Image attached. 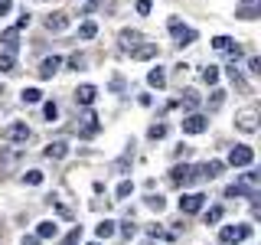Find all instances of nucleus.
<instances>
[{"mask_svg":"<svg viewBox=\"0 0 261 245\" xmlns=\"http://www.w3.org/2000/svg\"><path fill=\"white\" fill-rule=\"evenodd\" d=\"M199 180V167H190V163H176L173 170H170V183L173 186H190Z\"/></svg>","mask_w":261,"mask_h":245,"instance_id":"nucleus-1","label":"nucleus"},{"mask_svg":"<svg viewBox=\"0 0 261 245\" xmlns=\"http://www.w3.org/2000/svg\"><path fill=\"white\" fill-rule=\"evenodd\" d=\"M251 232H255L251 226H222L219 229V239H222V245H239L245 239H251Z\"/></svg>","mask_w":261,"mask_h":245,"instance_id":"nucleus-2","label":"nucleus"},{"mask_svg":"<svg viewBox=\"0 0 261 245\" xmlns=\"http://www.w3.org/2000/svg\"><path fill=\"white\" fill-rule=\"evenodd\" d=\"M170 33H173V39H176V46H190V43H196V30H190V27H183V23L176 20V16H170Z\"/></svg>","mask_w":261,"mask_h":245,"instance_id":"nucleus-3","label":"nucleus"},{"mask_svg":"<svg viewBox=\"0 0 261 245\" xmlns=\"http://www.w3.org/2000/svg\"><path fill=\"white\" fill-rule=\"evenodd\" d=\"M251 160H255V151H251L248 144H235L232 151H228V163H232V167H248Z\"/></svg>","mask_w":261,"mask_h":245,"instance_id":"nucleus-4","label":"nucleus"},{"mask_svg":"<svg viewBox=\"0 0 261 245\" xmlns=\"http://www.w3.org/2000/svg\"><path fill=\"white\" fill-rule=\"evenodd\" d=\"M235 125H239V131H245V134H255V131H258V111H251V108L239 111Z\"/></svg>","mask_w":261,"mask_h":245,"instance_id":"nucleus-5","label":"nucleus"},{"mask_svg":"<svg viewBox=\"0 0 261 245\" xmlns=\"http://www.w3.org/2000/svg\"><path fill=\"white\" fill-rule=\"evenodd\" d=\"M212 49H219V53H228L232 59H239V56H242V49H239V43H235L232 36H216V39H212Z\"/></svg>","mask_w":261,"mask_h":245,"instance_id":"nucleus-6","label":"nucleus"},{"mask_svg":"<svg viewBox=\"0 0 261 245\" xmlns=\"http://www.w3.org/2000/svg\"><path fill=\"white\" fill-rule=\"evenodd\" d=\"M206 128H209V118H202V114H186V118H183V131H186V134H202Z\"/></svg>","mask_w":261,"mask_h":245,"instance_id":"nucleus-7","label":"nucleus"},{"mask_svg":"<svg viewBox=\"0 0 261 245\" xmlns=\"http://www.w3.org/2000/svg\"><path fill=\"white\" fill-rule=\"evenodd\" d=\"M4 137H7V141H13V144H27L30 141V128L23 125V121H16V125H10V128L4 131Z\"/></svg>","mask_w":261,"mask_h":245,"instance_id":"nucleus-8","label":"nucleus"},{"mask_svg":"<svg viewBox=\"0 0 261 245\" xmlns=\"http://www.w3.org/2000/svg\"><path fill=\"white\" fill-rule=\"evenodd\" d=\"M202 203H206L202 193H183V200H179V212H199Z\"/></svg>","mask_w":261,"mask_h":245,"instance_id":"nucleus-9","label":"nucleus"},{"mask_svg":"<svg viewBox=\"0 0 261 245\" xmlns=\"http://www.w3.org/2000/svg\"><path fill=\"white\" fill-rule=\"evenodd\" d=\"M222 170H225V163H222V160H206V163L199 167V180H216L219 174H222Z\"/></svg>","mask_w":261,"mask_h":245,"instance_id":"nucleus-10","label":"nucleus"},{"mask_svg":"<svg viewBox=\"0 0 261 245\" xmlns=\"http://www.w3.org/2000/svg\"><path fill=\"white\" fill-rule=\"evenodd\" d=\"M59 65H62L59 56H49V59H43V62H39V79H53L56 72H59Z\"/></svg>","mask_w":261,"mask_h":245,"instance_id":"nucleus-11","label":"nucleus"},{"mask_svg":"<svg viewBox=\"0 0 261 245\" xmlns=\"http://www.w3.org/2000/svg\"><path fill=\"white\" fill-rule=\"evenodd\" d=\"M65 27H69V16H65L62 10H56V13H49V16H46V30H53V33H62Z\"/></svg>","mask_w":261,"mask_h":245,"instance_id":"nucleus-12","label":"nucleus"},{"mask_svg":"<svg viewBox=\"0 0 261 245\" xmlns=\"http://www.w3.org/2000/svg\"><path fill=\"white\" fill-rule=\"evenodd\" d=\"M157 56V43H137L130 49V59H153Z\"/></svg>","mask_w":261,"mask_h":245,"instance_id":"nucleus-13","label":"nucleus"},{"mask_svg":"<svg viewBox=\"0 0 261 245\" xmlns=\"http://www.w3.org/2000/svg\"><path fill=\"white\" fill-rule=\"evenodd\" d=\"M0 43L7 46V53H16V49H20V30H16V27L4 30V36H0Z\"/></svg>","mask_w":261,"mask_h":245,"instance_id":"nucleus-14","label":"nucleus"},{"mask_svg":"<svg viewBox=\"0 0 261 245\" xmlns=\"http://www.w3.org/2000/svg\"><path fill=\"white\" fill-rule=\"evenodd\" d=\"M65 154H69V144H65L62 137H59V141H49V144H46V157H53V160H62Z\"/></svg>","mask_w":261,"mask_h":245,"instance_id":"nucleus-15","label":"nucleus"},{"mask_svg":"<svg viewBox=\"0 0 261 245\" xmlns=\"http://www.w3.org/2000/svg\"><path fill=\"white\" fill-rule=\"evenodd\" d=\"M118 39H121V49H124V53H130V49L141 43V33H137V30H121Z\"/></svg>","mask_w":261,"mask_h":245,"instance_id":"nucleus-16","label":"nucleus"},{"mask_svg":"<svg viewBox=\"0 0 261 245\" xmlns=\"http://www.w3.org/2000/svg\"><path fill=\"white\" fill-rule=\"evenodd\" d=\"M95 95H98V88H95V85H82L79 92H75V102H79V105H92V102H95Z\"/></svg>","mask_w":261,"mask_h":245,"instance_id":"nucleus-17","label":"nucleus"},{"mask_svg":"<svg viewBox=\"0 0 261 245\" xmlns=\"http://www.w3.org/2000/svg\"><path fill=\"white\" fill-rule=\"evenodd\" d=\"M36 235H39V239H56V235H59V226H56V223H39Z\"/></svg>","mask_w":261,"mask_h":245,"instance_id":"nucleus-18","label":"nucleus"},{"mask_svg":"<svg viewBox=\"0 0 261 245\" xmlns=\"http://www.w3.org/2000/svg\"><path fill=\"white\" fill-rule=\"evenodd\" d=\"M98 131H101V125H98V118H95V114H88V118H85V128H82V137H95Z\"/></svg>","mask_w":261,"mask_h":245,"instance_id":"nucleus-19","label":"nucleus"},{"mask_svg":"<svg viewBox=\"0 0 261 245\" xmlns=\"http://www.w3.org/2000/svg\"><path fill=\"white\" fill-rule=\"evenodd\" d=\"M147 82H150L153 88H163V85H167V72H163V69H150V76H147Z\"/></svg>","mask_w":261,"mask_h":245,"instance_id":"nucleus-20","label":"nucleus"},{"mask_svg":"<svg viewBox=\"0 0 261 245\" xmlns=\"http://www.w3.org/2000/svg\"><path fill=\"white\" fill-rule=\"evenodd\" d=\"M235 16H239V20H255V16H261V7L258 4H248V7H242Z\"/></svg>","mask_w":261,"mask_h":245,"instance_id":"nucleus-21","label":"nucleus"},{"mask_svg":"<svg viewBox=\"0 0 261 245\" xmlns=\"http://www.w3.org/2000/svg\"><path fill=\"white\" fill-rule=\"evenodd\" d=\"M130 160H134V151H130V147H127V151H124V157H121V160H114V174H121V170H127L130 167Z\"/></svg>","mask_w":261,"mask_h":245,"instance_id":"nucleus-22","label":"nucleus"},{"mask_svg":"<svg viewBox=\"0 0 261 245\" xmlns=\"http://www.w3.org/2000/svg\"><path fill=\"white\" fill-rule=\"evenodd\" d=\"M79 36H82V39H95V36H98V27H95L92 20L82 23V27H79Z\"/></svg>","mask_w":261,"mask_h":245,"instance_id":"nucleus-23","label":"nucleus"},{"mask_svg":"<svg viewBox=\"0 0 261 245\" xmlns=\"http://www.w3.org/2000/svg\"><path fill=\"white\" fill-rule=\"evenodd\" d=\"M147 137H150V141H163V137H167V125H150Z\"/></svg>","mask_w":261,"mask_h":245,"instance_id":"nucleus-24","label":"nucleus"},{"mask_svg":"<svg viewBox=\"0 0 261 245\" xmlns=\"http://www.w3.org/2000/svg\"><path fill=\"white\" fill-rule=\"evenodd\" d=\"M13 65H16L13 53H0V72H13Z\"/></svg>","mask_w":261,"mask_h":245,"instance_id":"nucleus-25","label":"nucleus"},{"mask_svg":"<svg viewBox=\"0 0 261 245\" xmlns=\"http://www.w3.org/2000/svg\"><path fill=\"white\" fill-rule=\"evenodd\" d=\"M202 219H206V226H216L219 219H222V206H212V209H206V216H202Z\"/></svg>","mask_w":261,"mask_h":245,"instance_id":"nucleus-26","label":"nucleus"},{"mask_svg":"<svg viewBox=\"0 0 261 245\" xmlns=\"http://www.w3.org/2000/svg\"><path fill=\"white\" fill-rule=\"evenodd\" d=\"M111 235H114V223H111V219H105V223L98 226V239H111Z\"/></svg>","mask_w":261,"mask_h":245,"instance_id":"nucleus-27","label":"nucleus"},{"mask_svg":"<svg viewBox=\"0 0 261 245\" xmlns=\"http://www.w3.org/2000/svg\"><path fill=\"white\" fill-rule=\"evenodd\" d=\"M39 98H43V92H39V88H23V102H27V105H36Z\"/></svg>","mask_w":261,"mask_h":245,"instance_id":"nucleus-28","label":"nucleus"},{"mask_svg":"<svg viewBox=\"0 0 261 245\" xmlns=\"http://www.w3.org/2000/svg\"><path fill=\"white\" fill-rule=\"evenodd\" d=\"M23 183L39 186V183H43V174H39V170H27V174H23Z\"/></svg>","mask_w":261,"mask_h":245,"instance_id":"nucleus-29","label":"nucleus"},{"mask_svg":"<svg viewBox=\"0 0 261 245\" xmlns=\"http://www.w3.org/2000/svg\"><path fill=\"white\" fill-rule=\"evenodd\" d=\"M79 242H82V226H75V229H72V232L62 239V245H79Z\"/></svg>","mask_w":261,"mask_h":245,"instance_id":"nucleus-30","label":"nucleus"},{"mask_svg":"<svg viewBox=\"0 0 261 245\" xmlns=\"http://www.w3.org/2000/svg\"><path fill=\"white\" fill-rule=\"evenodd\" d=\"M43 114H46V121H56V118H59V108H56V102H46V105H43Z\"/></svg>","mask_w":261,"mask_h":245,"instance_id":"nucleus-31","label":"nucleus"},{"mask_svg":"<svg viewBox=\"0 0 261 245\" xmlns=\"http://www.w3.org/2000/svg\"><path fill=\"white\" fill-rule=\"evenodd\" d=\"M202 79H206L209 85H216V82H219V69H216V65H209V69H202Z\"/></svg>","mask_w":261,"mask_h":245,"instance_id":"nucleus-32","label":"nucleus"},{"mask_svg":"<svg viewBox=\"0 0 261 245\" xmlns=\"http://www.w3.org/2000/svg\"><path fill=\"white\" fill-rule=\"evenodd\" d=\"M228 79H232V85H239V88H248V85H245V79H242V72L235 69V65L228 69Z\"/></svg>","mask_w":261,"mask_h":245,"instance_id":"nucleus-33","label":"nucleus"},{"mask_svg":"<svg viewBox=\"0 0 261 245\" xmlns=\"http://www.w3.org/2000/svg\"><path fill=\"white\" fill-rule=\"evenodd\" d=\"M196 105H199V95H196V92H186V98H183V108H186V111H193Z\"/></svg>","mask_w":261,"mask_h":245,"instance_id":"nucleus-34","label":"nucleus"},{"mask_svg":"<svg viewBox=\"0 0 261 245\" xmlns=\"http://www.w3.org/2000/svg\"><path fill=\"white\" fill-rule=\"evenodd\" d=\"M147 206L157 209V212H163V206H167V203H163V196H147Z\"/></svg>","mask_w":261,"mask_h":245,"instance_id":"nucleus-35","label":"nucleus"},{"mask_svg":"<svg viewBox=\"0 0 261 245\" xmlns=\"http://www.w3.org/2000/svg\"><path fill=\"white\" fill-rule=\"evenodd\" d=\"M150 235H153V239H167V242H170V239H176L173 232H163L160 226H150Z\"/></svg>","mask_w":261,"mask_h":245,"instance_id":"nucleus-36","label":"nucleus"},{"mask_svg":"<svg viewBox=\"0 0 261 245\" xmlns=\"http://www.w3.org/2000/svg\"><path fill=\"white\" fill-rule=\"evenodd\" d=\"M130 190H134V183H127V180H124V183L118 186V200H127V196H130Z\"/></svg>","mask_w":261,"mask_h":245,"instance_id":"nucleus-37","label":"nucleus"},{"mask_svg":"<svg viewBox=\"0 0 261 245\" xmlns=\"http://www.w3.org/2000/svg\"><path fill=\"white\" fill-rule=\"evenodd\" d=\"M69 65H72V69H82V65H85V56H82V53L69 56Z\"/></svg>","mask_w":261,"mask_h":245,"instance_id":"nucleus-38","label":"nucleus"},{"mask_svg":"<svg viewBox=\"0 0 261 245\" xmlns=\"http://www.w3.org/2000/svg\"><path fill=\"white\" fill-rule=\"evenodd\" d=\"M248 72H251V76H261V62H258V56H251V59H248Z\"/></svg>","mask_w":261,"mask_h":245,"instance_id":"nucleus-39","label":"nucleus"},{"mask_svg":"<svg viewBox=\"0 0 261 245\" xmlns=\"http://www.w3.org/2000/svg\"><path fill=\"white\" fill-rule=\"evenodd\" d=\"M134 232H137V226H134V223H130V219H127V223L121 226V235H124V239H130V235H134Z\"/></svg>","mask_w":261,"mask_h":245,"instance_id":"nucleus-40","label":"nucleus"},{"mask_svg":"<svg viewBox=\"0 0 261 245\" xmlns=\"http://www.w3.org/2000/svg\"><path fill=\"white\" fill-rule=\"evenodd\" d=\"M150 7H153L150 0H137V13H150Z\"/></svg>","mask_w":261,"mask_h":245,"instance_id":"nucleus-41","label":"nucleus"},{"mask_svg":"<svg viewBox=\"0 0 261 245\" xmlns=\"http://www.w3.org/2000/svg\"><path fill=\"white\" fill-rule=\"evenodd\" d=\"M222 98H225V92H212V111H216L219 105H222Z\"/></svg>","mask_w":261,"mask_h":245,"instance_id":"nucleus-42","label":"nucleus"},{"mask_svg":"<svg viewBox=\"0 0 261 245\" xmlns=\"http://www.w3.org/2000/svg\"><path fill=\"white\" fill-rule=\"evenodd\" d=\"M39 242H43L39 235H23V242H20V245H39Z\"/></svg>","mask_w":261,"mask_h":245,"instance_id":"nucleus-43","label":"nucleus"},{"mask_svg":"<svg viewBox=\"0 0 261 245\" xmlns=\"http://www.w3.org/2000/svg\"><path fill=\"white\" fill-rule=\"evenodd\" d=\"M23 27H30V13H27V10H23L20 20H16V30H23Z\"/></svg>","mask_w":261,"mask_h":245,"instance_id":"nucleus-44","label":"nucleus"},{"mask_svg":"<svg viewBox=\"0 0 261 245\" xmlns=\"http://www.w3.org/2000/svg\"><path fill=\"white\" fill-rule=\"evenodd\" d=\"M10 7H13V4H10V0H0V16H4L7 10H10Z\"/></svg>","mask_w":261,"mask_h":245,"instance_id":"nucleus-45","label":"nucleus"},{"mask_svg":"<svg viewBox=\"0 0 261 245\" xmlns=\"http://www.w3.org/2000/svg\"><path fill=\"white\" fill-rule=\"evenodd\" d=\"M245 4H261V0H245Z\"/></svg>","mask_w":261,"mask_h":245,"instance_id":"nucleus-46","label":"nucleus"},{"mask_svg":"<svg viewBox=\"0 0 261 245\" xmlns=\"http://www.w3.org/2000/svg\"><path fill=\"white\" fill-rule=\"evenodd\" d=\"M88 245H98V242H88Z\"/></svg>","mask_w":261,"mask_h":245,"instance_id":"nucleus-47","label":"nucleus"}]
</instances>
